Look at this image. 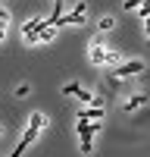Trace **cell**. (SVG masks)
Wrapping results in <instances>:
<instances>
[{
    "label": "cell",
    "mask_w": 150,
    "mask_h": 157,
    "mask_svg": "<svg viewBox=\"0 0 150 157\" xmlns=\"http://www.w3.org/2000/svg\"><path fill=\"white\" fill-rule=\"evenodd\" d=\"M144 69H147L144 60H122V63H116L112 72H106V75H109V78H131V75L144 72Z\"/></svg>",
    "instance_id": "1"
},
{
    "label": "cell",
    "mask_w": 150,
    "mask_h": 157,
    "mask_svg": "<svg viewBox=\"0 0 150 157\" xmlns=\"http://www.w3.org/2000/svg\"><path fill=\"white\" fill-rule=\"evenodd\" d=\"M59 25H84V3H75L69 13H62L56 19V29Z\"/></svg>",
    "instance_id": "2"
},
{
    "label": "cell",
    "mask_w": 150,
    "mask_h": 157,
    "mask_svg": "<svg viewBox=\"0 0 150 157\" xmlns=\"http://www.w3.org/2000/svg\"><path fill=\"white\" fill-rule=\"evenodd\" d=\"M53 38H56V29H53V25H41L38 32L25 35V41H28V47H31V44H47V41H53Z\"/></svg>",
    "instance_id": "3"
},
{
    "label": "cell",
    "mask_w": 150,
    "mask_h": 157,
    "mask_svg": "<svg viewBox=\"0 0 150 157\" xmlns=\"http://www.w3.org/2000/svg\"><path fill=\"white\" fill-rule=\"evenodd\" d=\"M38 132H41V129H38L34 123H28V129H25V132H22V138H19V145L12 148V157H19V154H25V151H28V145L38 138Z\"/></svg>",
    "instance_id": "4"
},
{
    "label": "cell",
    "mask_w": 150,
    "mask_h": 157,
    "mask_svg": "<svg viewBox=\"0 0 150 157\" xmlns=\"http://www.w3.org/2000/svg\"><path fill=\"white\" fill-rule=\"evenodd\" d=\"M144 104H147V94H131L128 101L122 104V110H125V113H134V110H141Z\"/></svg>",
    "instance_id": "5"
},
{
    "label": "cell",
    "mask_w": 150,
    "mask_h": 157,
    "mask_svg": "<svg viewBox=\"0 0 150 157\" xmlns=\"http://www.w3.org/2000/svg\"><path fill=\"white\" fill-rule=\"evenodd\" d=\"M78 116L81 120H103V107H91V104H88V107L78 110Z\"/></svg>",
    "instance_id": "6"
},
{
    "label": "cell",
    "mask_w": 150,
    "mask_h": 157,
    "mask_svg": "<svg viewBox=\"0 0 150 157\" xmlns=\"http://www.w3.org/2000/svg\"><path fill=\"white\" fill-rule=\"evenodd\" d=\"M41 25H47V19H25V22H22V38L31 35V32H38Z\"/></svg>",
    "instance_id": "7"
},
{
    "label": "cell",
    "mask_w": 150,
    "mask_h": 157,
    "mask_svg": "<svg viewBox=\"0 0 150 157\" xmlns=\"http://www.w3.org/2000/svg\"><path fill=\"white\" fill-rule=\"evenodd\" d=\"M134 10H138V16H141V19H144V22H147V19H150V0H144V3H138V6H134Z\"/></svg>",
    "instance_id": "8"
},
{
    "label": "cell",
    "mask_w": 150,
    "mask_h": 157,
    "mask_svg": "<svg viewBox=\"0 0 150 157\" xmlns=\"http://www.w3.org/2000/svg\"><path fill=\"white\" fill-rule=\"evenodd\" d=\"M94 151V135H81V154H91Z\"/></svg>",
    "instance_id": "9"
},
{
    "label": "cell",
    "mask_w": 150,
    "mask_h": 157,
    "mask_svg": "<svg viewBox=\"0 0 150 157\" xmlns=\"http://www.w3.org/2000/svg\"><path fill=\"white\" fill-rule=\"evenodd\" d=\"M97 25H100V32H109L112 25H116V19H112V16H100V22H97Z\"/></svg>",
    "instance_id": "10"
},
{
    "label": "cell",
    "mask_w": 150,
    "mask_h": 157,
    "mask_svg": "<svg viewBox=\"0 0 150 157\" xmlns=\"http://www.w3.org/2000/svg\"><path fill=\"white\" fill-rule=\"evenodd\" d=\"M28 123H34L38 129H44V126H47V116H44V113H31V120H28Z\"/></svg>",
    "instance_id": "11"
},
{
    "label": "cell",
    "mask_w": 150,
    "mask_h": 157,
    "mask_svg": "<svg viewBox=\"0 0 150 157\" xmlns=\"http://www.w3.org/2000/svg\"><path fill=\"white\" fill-rule=\"evenodd\" d=\"M138 3H144V0H122V6H125V10H134Z\"/></svg>",
    "instance_id": "12"
},
{
    "label": "cell",
    "mask_w": 150,
    "mask_h": 157,
    "mask_svg": "<svg viewBox=\"0 0 150 157\" xmlns=\"http://www.w3.org/2000/svg\"><path fill=\"white\" fill-rule=\"evenodd\" d=\"M3 38H6V25H0V41H3Z\"/></svg>",
    "instance_id": "13"
},
{
    "label": "cell",
    "mask_w": 150,
    "mask_h": 157,
    "mask_svg": "<svg viewBox=\"0 0 150 157\" xmlns=\"http://www.w3.org/2000/svg\"><path fill=\"white\" fill-rule=\"evenodd\" d=\"M0 132H3V129H0Z\"/></svg>",
    "instance_id": "14"
}]
</instances>
